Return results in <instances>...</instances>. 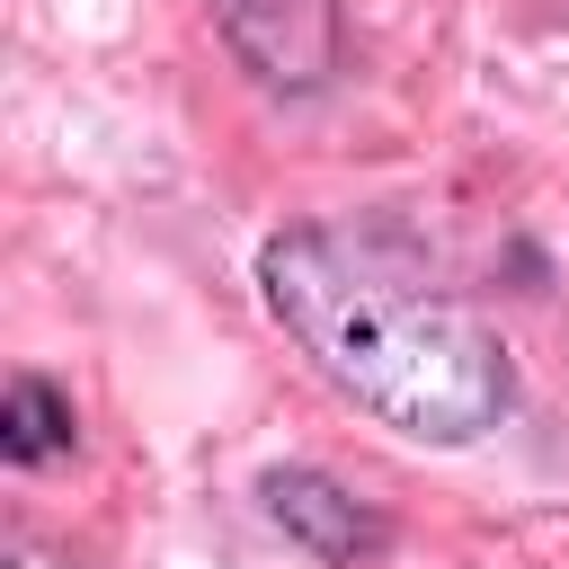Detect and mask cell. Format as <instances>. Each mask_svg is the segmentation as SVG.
Listing matches in <instances>:
<instances>
[{
  "label": "cell",
  "instance_id": "obj_1",
  "mask_svg": "<svg viewBox=\"0 0 569 569\" xmlns=\"http://www.w3.org/2000/svg\"><path fill=\"white\" fill-rule=\"evenodd\" d=\"M267 311L293 329V347L382 427L418 436V445H471L507 418L516 373L507 347L453 302L436 293L400 249L365 240V231H284L258 258Z\"/></svg>",
  "mask_w": 569,
  "mask_h": 569
},
{
  "label": "cell",
  "instance_id": "obj_2",
  "mask_svg": "<svg viewBox=\"0 0 569 569\" xmlns=\"http://www.w3.org/2000/svg\"><path fill=\"white\" fill-rule=\"evenodd\" d=\"M231 44L267 71V80H320L329 71V0H213Z\"/></svg>",
  "mask_w": 569,
  "mask_h": 569
},
{
  "label": "cell",
  "instance_id": "obj_3",
  "mask_svg": "<svg viewBox=\"0 0 569 569\" xmlns=\"http://www.w3.org/2000/svg\"><path fill=\"white\" fill-rule=\"evenodd\" d=\"M267 516H276L284 533H302L311 551H329V560H356V551L382 542V525H373L338 480H320V471H267Z\"/></svg>",
  "mask_w": 569,
  "mask_h": 569
},
{
  "label": "cell",
  "instance_id": "obj_4",
  "mask_svg": "<svg viewBox=\"0 0 569 569\" xmlns=\"http://www.w3.org/2000/svg\"><path fill=\"white\" fill-rule=\"evenodd\" d=\"M62 445H71V400H62L53 382L18 373L9 400H0V453H9V462H53Z\"/></svg>",
  "mask_w": 569,
  "mask_h": 569
},
{
  "label": "cell",
  "instance_id": "obj_5",
  "mask_svg": "<svg viewBox=\"0 0 569 569\" xmlns=\"http://www.w3.org/2000/svg\"><path fill=\"white\" fill-rule=\"evenodd\" d=\"M9 569H36V560H9Z\"/></svg>",
  "mask_w": 569,
  "mask_h": 569
}]
</instances>
